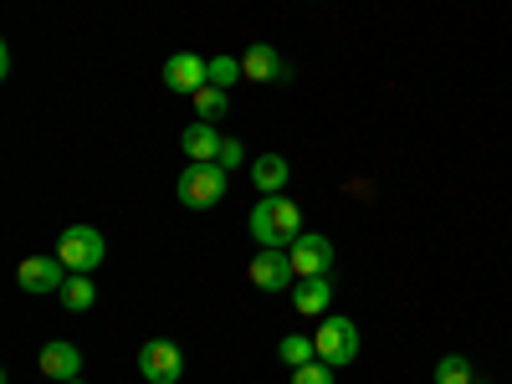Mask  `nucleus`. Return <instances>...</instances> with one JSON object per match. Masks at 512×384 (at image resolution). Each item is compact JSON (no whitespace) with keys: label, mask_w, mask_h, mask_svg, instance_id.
I'll return each instance as SVG.
<instances>
[{"label":"nucleus","mask_w":512,"mask_h":384,"mask_svg":"<svg viewBox=\"0 0 512 384\" xmlns=\"http://www.w3.org/2000/svg\"><path fill=\"white\" fill-rule=\"evenodd\" d=\"M251 241L256 246H292L297 236H303V210H297L287 195H262L251 205V221H246Z\"/></svg>","instance_id":"nucleus-1"},{"label":"nucleus","mask_w":512,"mask_h":384,"mask_svg":"<svg viewBox=\"0 0 512 384\" xmlns=\"http://www.w3.org/2000/svg\"><path fill=\"white\" fill-rule=\"evenodd\" d=\"M226 185H231V169H221V164H185L175 195H180L185 210H210V205H221Z\"/></svg>","instance_id":"nucleus-2"},{"label":"nucleus","mask_w":512,"mask_h":384,"mask_svg":"<svg viewBox=\"0 0 512 384\" xmlns=\"http://www.w3.org/2000/svg\"><path fill=\"white\" fill-rule=\"evenodd\" d=\"M57 256L67 262V272H98L103 267V256H108V241H103V231L98 226H67L62 236H57Z\"/></svg>","instance_id":"nucleus-3"},{"label":"nucleus","mask_w":512,"mask_h":384,"mask_svg":"<svg viewBox=\"0 0 512 384\" xmlns=\"http://www.w3.org/2000/svg\"><path fill=\"white\" fill-rule=\"evenodd\" d=\"M313 344H318V359H323V364L344 369V364L359 359V323H354V318H323Z\"/></svg>","instance_id":"nucleus-4"},{"label":"nucleus","mask_w":512,"mask_h":384,"mask_svg":"<svg viewBox=\"0 0 512 384\" xmlns=\"http://www.w3.org/2000/svg\"><path fill=\"white\" fill-rule=\"evenodd\" d=\"M246 277H251V287H262V292H292L297 287V267H292V256L282 246H256Z\"/></svg>","instance_id":"nucleus-5"},{"label":"nucleus","mask_w":512,"mask_h":384,"mask_svg":"<svg viewBox=\"0 0 512 384\" xmlns=\"http://www.w3.org/2000/svg\"><path fill=\"white\" fill-rule=\"evenodd\" d=\"M139 374H144L149 384H180L185 354H180L175 338H149V344L139 349Z\"/></svg>","instance_id":"nucleus-6"},{"label":"nucleus","mask_w":512,"mask_h":384,"mask_svg":"<svg viewBox=\"0 0 512 384\" xmlns=\"http://www.w3.org/2000/svg\"><path fill=\"white\" fill-rule=\"evenodd\" d=\"M164 88L169 93H185V98H195L200 88H205V82H210V57H195V52H175V57H169L164 62Z\"/></svg>","instance_id":"nucleus-7"},{"label":"nucleus","mask_w":512,"mask_h":384,"mask_svg":"<svg viewBox=\"0 0 512 384\" xmlns=\"http://www.w3.org/2000/svg\"><path fill=\"white\" fill-rule=\"evenodd\" d=\"M67 277H72V272H67L62 256H26V262L16 267V282H21V292H31V297H41V292H62Z\"/></svg>","instance_id":"nucleus-8"},{"label":"nucleus","mask_w":512,"mask_h":384,"mask_svg":"<svg viewBox=\"0 0 512 384\" xmlns=\"http://www.w3.org/2000/svg\"><path fill=\"white\" fill-rule=\"evenodd\" d=\"M287 256H292L297 277H328L333 272V241L318 236V231H303V236L287 246Z\"/></svg>","instance_id":"nucleus-9"},{"label":"nucleus","mask_w":512,"mask_h":384,"mask_svg":"<svg viewBox=\"0 0 512 384\" xmlns=\"http://www.w3.org/2000/svg\"><path fill=\"white\" fill-rule=\"evenodd\" d=\"M241 72L251 77V82H287L292 72H287V57L277 52V47H267V41H251V47L241 52Z\"/></svg>","instance_id":"nucleus-10"},{"label":"nucleus","mask_w":512,"mask_h":384,"mask_svg":"<svg viewBox=\"0 0 512 384\" xmlns=\"http://www.w3.org/2000/svg\"><path fill=\"white\" fill-rule=\"evenodd\" d=\"M41 374L47 379H57V384H67V379H82V349L77 344H67V338H52L47 349H41Z\"/></svg>","instance_id":"nucleus-11"},{"label":"nucleus","mask_w":512,"mask_h":384,"mask_svg":"<svg viewBox=\"0 0 512 384\" xmlns=\"http://www.w3.org/2000/svg\"><path fill=\"white\" fill-rule=\"evenodd\" d=\"M292 308H297V318H323L333 308V282L328 277H297Z\"/></svg>","instance_id":"nucleus-12"},{"label":"nucleus","mask_w":512,"mask_h":384,"mask_svg":"<svg viewBox=\"0 0 512 384\" xmlns=\"http://www.w3.org/2000/svg\"><path fill=\"white\" fill-rule=\"evenodd\" d=\"M180 144H185V154H190V164H216V154H221V134H216V123H205V118H195L185 134H180Z\"/></svg>","instance_id":"nucleus-13"},{"label":"nucleus","mask_w":512,"mask_h":384,"mask_svg":"<svg viewBox=\"0 0 512 384\" xmlns=\"http://www.w3.org/2000/svg\"><path fill=\"white\" fill-rule=\"evenodd\" d=\"M287 180H292V164L282 154H256L251 159V185L262 190V195H282Z\"/></svg>","instance_id":"nucleus-14"},{"label":"nucleus","mask_w":512,"mask_h":384,"mask_svg":"<svg viewBox=\"0 0 512 384\" xmlns=\"http://www.w3.org/2000/svg\"><path fill=\"white\" fill-rule=\"evenodd\" d=\"M57 297H62V308H67V313H88V308L98 303V287H93V277L72 272V277L62 282V292H57Z\"/></svg>","instance_id":"nucleus-15"},{"label":"nucleus","mask_w":512,"mask_h":384,"mask_svg":"<svg viewBox=\"0 0 512 384\" xmlns=\"http://www.w3.org/2000/svg\"><path fill=\"white\" fill-rule=\"evenodd\" d=\"M277 359L287 369H303V364L318 359V344H313V338H303V333H287V338H277Z\"/></svg>","instance_id":"nucleus-16"},{"label":"nucleus","mask_w":512,"mask_h":384,"mask_svg":"<svg viewBox=\"0 0 512 384\" xmlns=\"http://www.w3.org/2000/svg\"><path fill=\"white\" fill-rule=\"evenodd\" d=\"M436 384H477L472 359H466V354H446V359H436Z\"/></svg>","instance_id":"nucleus-17"},{"label":"nucleus","mask_w":512,"mask_h":384,"mask_svg":"<svg viewBox=\"0 0 512 384\" xmlns=\"http://www.w3.org/2000/svg\"><path fill=\"white\" fill-rule=\"evenodd\" d=\"M226 108H231V93H221V88H205L195 93V118H205V123H216V118H226Z\"/></svg>","instance_id":"nucleus-18"},{"label":"nucleus","mask_w":512,"mask_h":384,"mask_svg":"<svg viewBox=\"0 0 512 384\" xmlns=\"http://www.w3.org/2000/svg\"><path fill=\"white\" fill-rule=\"evenodd\" d=\"M241 77H246V72H241V62H236V57H210V88L231 93Z\"/></svg>","instance_id":"nucleus-19"},{"label":"nucleus","mask_w":512,"mask_h":384,"mask_svg":"<svg viewBox=\"0 0 512 384\" xmlns=\"http://www.w3.org/2000/svg\"><path fill=\"white\" fill-rule=\"evenodd\" d=\"M292 384H333V364L313 359V364H303V369H292Z\"/></svg>","instance_id":"nucleus-20"},{"label":"nucleus","mask_w":512,"mask_h":384,"mask_svg":"<svg viewBox=\"0 0 512 384\" xmlns=\"http://www.w3.org/2000/svg\"><path fill=\"white\" fill-rule=\"evenodd\" d=\"M241 159H246V144H241V139H226V144H221V154H216V164H221V169H236Z\"/></svg>","instance_id":"nucleus-21"},{"label":"nucleus","mask_w":512,"mask_h":384,"mask_svg":"<svg viewBox=\"0 0 512 384\" xmlns=\"http://www.w3.org/2000/svg\"><path fill=\"white\" fill-rule=\"evenodd\" d=\"M67 384H88V379H67Z\"/></svg>","instance_id":"nucleus-22"},{"label":"nucleus","mask_w":512,"mask_h":384,"mask_svg":"<svg viewBox=\"0 0 512 384\" xmlns=\"http://www.w3.org/2000/svg\"><path fill=\"white\" fill-rule=\"evenodd\" d=\"M477 384H482V379H477Z\"/></svg>","instance_id":"nucleus-23"}]
</instances>
